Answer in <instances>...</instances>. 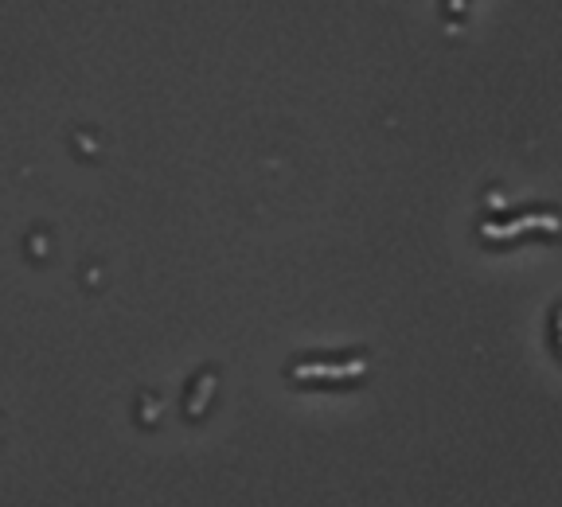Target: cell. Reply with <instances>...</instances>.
<instances>
[{
  "label": "cell",
  "mask_w": 562,
  "mask_h": 507,
  "mask_svg": "<svg viewBox=\"0 0 562 507\" xmlns=\"http://www.w3.org/2000/svg\"><path fill=\"white\" fill-rule=\"evenodd\" d=\"M535 227H539L543 234H559V219H555V215H520V219H516V223H508V227L484 223L481 234H484V238H492V242H496V238H516V234L535 231Z\"/></svg>",
  "instance_id": "1"
},
{
  "label": "cell",
  "mask_w": 562,
  "mask_h": 507,
  "mask_svg": "<svg viewBox=\"0 0 562 507\" xmlns=\"http://www.w3.org/2000/svg\"><path fill=\"white\" fill-rule=\"evenodd\" d=\"M363 359H352V363H344V367H332V363H313V367H293V375L297 379H321V375H328V379H344V375H363Z\"/></svg>",
  "instance_id": "2"
},
{
  "label": "cell",
  "mask_w": 562,
  "mask_h": 507,
  "mask_svg": "<svg viewBox=\"0 0 562 507\" xmlns=\"http://www.w3.org/2000/svg\"><path fill=\"white\" fill-rule=\"evenodd\" d=\"M449 12H465V0H449Z\"/></svg>",
  "instance_id": "3"
}]
</instances>
